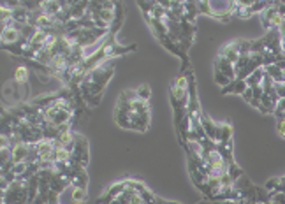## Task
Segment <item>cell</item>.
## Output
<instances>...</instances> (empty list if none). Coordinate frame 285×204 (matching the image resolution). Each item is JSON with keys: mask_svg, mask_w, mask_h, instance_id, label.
Returning a JSON list of instances; mask_svg holds the SVG:
<instances>
[{"mask_svg": "<svg viewBox=\"0 0 285 204\" xmlns=\"http://www.w3.org/2000/svg\"><path fill=\"white\" fill-rule=\"evenodd\" d=\"M113 74H115V62L108 60L85 76V79L80 85V92L85 104L90 106V108H97L101 104L102 92H104L106 85H108Z\"/></svg>", "mask_w": 285, "mask_h": 204, "instance_id": "1", "label": "cell"}, {"mask_svg": "<svg viewBox=\"0 0 285 204\" xmlns=\"http://www.w3.org/2000/svg\"><path fill=\"white\" fill-rule=\"evenodd\" d=\"M171 104L174 109V125L178 130L188 109V71L178 76L171 85Z\"/></svg>", "mask_w": 285, "mask_h": 204, "instance_id": "2", "label": "cell"}, {"mask_svg": "<svg viewBox=\"0 0 285 204\" xmlns=\"http://www.w3.org/2000/svg\"><path fill=\"white\" fill-rule=\"evenodd\" d=\"M199 11L218 22H229L232 18V2H197Z\"/></svg>", "mask_w": 285, "mask_h": 204, "instance_id": "3", "label": "cell"}, {"mask_svg": "<svg viewBox=\"0 0 285 204\" xmlns=\"http://www.w3.org/2000/svg\"><path fill=\"white\" fill-rule=\"evenodd\" d=\"M88 151H90V144H88L87 137L83 134H78L76 136V144H74V150H73V160L78 162V164L88 165Z\"/></svg>", "mask_w": 285, "mask_h": 204, "instance_id": "4", "label": "cell"}, {"mask_svg": "<svg viewBox=\"0 0 285 204\" xmlns=\"http://www.w3.org/2000/svg\"><path fill=\"white\" fill-rule=\"evenodd\" d=\"M218 57H224L225 60H229L236 67V64L239 62V57H241L239 41H232V43L224 44V46L220 48V51H218Z\"/></svg>", "mask_w": 285, "mask_h": 204, "instance_id": "5", "label": "cell"}, {"mask_svg": "<svg viewBox=\"0 0 285 204\" xmlns=\"http://www.w3.org/2000/svg\"><path fill=\"white\" fill-rule=\"evenodd\" d=\"M213 71H217V72H220V74H224L225 78H229L232 83H234L236 78H238V74H236V67L229 60H225L224 57H217V58H215Z\"/></svg>", "mask_w": 285, "mask_h": 204, "instance_id": "6", "label": "cell"}, {"mask_svg": "<svg viewBox=\"0 0 285 204\" xmlns=\"http://www.w3.org/2000/svg\"><path fill=\"white\" fill-rule=\"evenodd\" d=\"M125 190V181H116V183H113L111 186L108 188V192H104V195H101L97 199V204H109V202H113V200L116 199V197L120 195V193Z\"/></svg>", "mask_w": 285, "mask_h": 204, "instance_id": "7", "label": "cell"}, {"mask_svg": "<svg viewBox=\"0 0 285 204\" xmlns=\"http://www.w3.org/2000/svg\"><path fill=\"white\" fill-rule=\"evenodd\" d=\"M264 71H266V74L269 76L274 83H285V71H281L276 64L266 65V67H264Z\"/></svg>", "mask_w": 285, "mask_h": 204, "instance_id": "8", "label": "cell"}, {"mask_svg": "<svg viewBox=\"0 0 285 204\" xmlns=\"http://www.w3.org/2000/svg\"><path fill=\"white\" fill-rule=\"evenodd\" d=\"M29 78H30V71L25 67V65H20L15 71V81L18 83L20 86H29Z\"/></svg>", "mask_w": 285, "mask_h": 204, "instance_id": "9", "label": "cell"}, {"mask_svg": "<svg viewBox=\"0 0 285 204\" xmlns=\"http://www.w3.org/2000/svg\"><path fill=\"white\" fill-rule=\"evenodd\" d=\"M73 199L76 202H85L88 200V192L85 188H73Z\"/></svg>", "mask_w": 285, "mask_h": 204, "instance_id": "10", "label": "cell"}, {"mask_svg": "<svg viewBox=\"0 0 285 204\" xmlns=\"http://www.w3.org/2000/svg\"><path fill=\"white\" fill-rule=\"evenodd\" d=\"M136 93L141 100H146V102L150 100V86L148 85H141L139 88H136Z\"/></svg>", "mask_w": 285, "mask_h": 204, "instance_id": "11", "label": "cell"}, {"mask_svg": "<svg viewBox=\"0 0 285 204\" xmlns=\"http://www.w3.org/2000/svg\"><path fill=\"white\" fill-rule=\"evenodd\" d=\"M274 92L280 99H285V83H274Z\"/></svg>", "mask_w": 285, "mask_h": 204, "instance_id": "12", "label": "cell"}, {"mask_svg": "<svg viewBox=\"0 0 285 204\" xmlns=\"http://www.w3.org/2000/svg\"><path fill=\"white\" fill-rule=\"evenodd\" d=\"M276 132H278V136H281V137L285 139V118L278 120V123H276Z\"/></svg>", "mask_w": 285, "mask_h": 204, "instance_id": "13", "label": "cell"}, {"mask_svg": "<svg viewBox=\"0 0 285 204\" xmlns=\"http://www.w3.org/2000/svg\"><path fill=\"white\" fill-rule=\"evenodd\" d=\"M241 97L246 100V102H248V104H252V102H253V90L246 86V90H245V92H243V95H241Z\"/></svg>", "mask_w": 285, "mask_h": 204, "instance_id": "14", "label": "cell"}]
</instances>
